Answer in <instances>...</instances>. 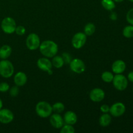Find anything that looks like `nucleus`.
<instances>
[{"mask_svg": "<svg viewBox=\"0 0 133 133\" xmlns=\"http://www.w3.org/2000/svg\"><path fill=\"white\" fill-rule=\"evenodd\" d=\"M39 50L44 57L53 58L58 53V47L54 41L48 40L40 43Z\"/></svg>", "mask_w": 133, "mask_h": 133, "instance_id": "f257e3e1", "label": "nucleus"}, {"mask_svg": "<svg viewBox=\"0 0 133 133\" xmlns=\"http://www.w3.org/2000/svg\"><path fill=\"white\" fill-rule=\"evenodd\" d=\"M35 111L40 118H49L53 113L52 105L47 101H39L35 107Z\"/></svg>", "mask_w": 133, "mask_h": 133, "instance_id": "f03ea898", "label": "nucleus"}, {"mask_svg": "<svg viewBox=\"0 0 133 133\" xmlns=\"http://www.w3.org/2000/svg\"><path fill=\"white\" fill-rule=\"evenodd\" d=\"M14 67L12 63L7 59L0 61V75L2 77L8 79L14 75Z\"/></svg>", "mask_w": 133, "mask_h": 133, "instance_id": "7ed1b4c3", "label": "nucleus"}, {"mask_svg": "<svg viewBox=\"0 0 133 133\" xmlns=\"http://www.w3.org/2000/svg\"><path fill=\"white\" fill-rule=\"evenodd\" d=\"M16 27V23L14 18L12 17H6L1 21V28L5 33L8 35L14 33L15 32Z\"/></svg>", "mask_w": 133, "mask_h": 133, "instance_id": "20e7f679", "label": "nucleus"}, {"mask_svg": "<svg viewBox=\"0 0 133 133\" xmlns=\"http://www.w3.org/2000/svg\"><path fill=\"white\" fill-rule=\"evenodd\" d=\"M114 88L119 91H123L127 88L128 79L122 74H116L114 75L112 82Z\"/></svg>", "mask_w": 133, "mask_h": 133, "instance_id": "39448f33", "label": "nucleus"}, {"mask_svg": "<svg viewBox=\"0 0 133 133\" xmlns=\"http://www.w3.org/2000/svg\"><path fill=\"white\" fill-rule=\"evenodd\" d=\"M40 39L38 35L36 33H31L26 38V46L29 50L35 51L38 49L40 45Z\"/></svg>", "mask_w": 133, "mask_h": 133, "instance_id": "423d86ee", "label": "nucleus"}, {"mask_svg": "<svg viewBox=\"0 0 133 133\" xmlns=\"http://www.w3.org/2000/svg\"><path fill=\"white\" fill-rule=\"evenodd\" d=\"M87 36L82 32H79L74 35L71 40V44L75 49H79L83 48L87 42Z\"/></svg>", "mask_w": 133, "mask_h": 133, "instance_id": "0eeeda50", "label": "nucleus"}, {"mask_svg": "<svg viewBox=\"0 0 133 133\" xmlns=\"http://www.w3.org/2000/svg\"><path fill=\"white\" fill-rule=\"evenodd\" d=\"M69 64H70V70L75 74H82L86 70L85 64L80 58H74L71 60Z\"/></svg>", "mask_w": 133, "mask_h": 133, "instance_id": "6e6552de", "label": "nucleus"}, {"mask_svg": "<svg viewBox=\"0 0 133 133\" xmlns=\"http://www.w3.org/2000/svg\"><path fill=\"white\" fill-rule=\"evenodd\" d=\"M126 107L123 103L117 102L113 104L111 107H110L109 112L110 115L115 118L122 116L125 112Z\"/></svg>", "mask_w": 133, "mask_h": 133, "instance_id": "1a4fd4ad", "label": "nucleus"}, {"mask_svg": "<svg viewBox=\"0 0 133 133\" xmlns=\"http://www.w3.org/2000/svg\"><path fill=\"white\" fill-rule=\"evenodd\" d=\"M14 118V114L10 110L8 109H0V123L9 124L12 122Z\"/></svg>", "mask_w": 133, "mask_h": 133, "instance_id": "9d476101", "label": "nucleus"}, {"mask_svg": "<svg viewBox=\"0 0 133 133\" xmlns=\"http://www.w3.org/2000/svg\"><path fill=\"white\" fill-rule=\"evenodd\" d=\"M89 97L91 101H92L93 102H101L105 99V93L103 90L101 88H96L90 91Z\"/></svg>", "mask_w": 133, "mask_h": 133, "instance_id": "9b49d317", "label": "nucleus"}, {"mask_svg": "<svg viewBox=\"0 0 133 133\" xmlns=\"http://www.w3.org/2000/svg\"><path fill=\"white\" fill-rule=\"evenodd\" d=\"M49 122L54 128L57 129H61L64 124V121L62 116L57 113H54L49 116Z\"/></svg>", "mask_w": 133, "mask_h": 133, "instance_id": "f8f14e48", "label": "nucleus"}, {"mask_svg": "<svg viewBox=\"0 0 133 133\" xmlns=\"http://www.w3.org/2000/svg\"><path fill=\"white\" fill-rule=\"evenodd\" d=\"M37 66L40 70L43 71L48 72L52 70L53 65H52L51 61L47 57H42L37 61Z\"/></svg>", "mask_w": 133, "mask_h": 133, "instance_id": "ddd939ff", "label": "nucleus"}, {"mask_svg": "<svg viewBox=\"0 0 133 133\" xmlns=\"http://www.w3.org/2000/svg\"><path fill=\"white\" fill-rule=\"evenodd\" d=\"M126 69V64L122 60H116L112 65V71L116 74H122Z\"/></svg>", "mask_w": 133, "mask_h": 133, "instance_id": "4468645a", "label": "nucleus"}, {"mask_svg": "<svg viewBox=\"0 0 133 133\" xmlns=\"http://www.w3.org/2000/svg\"><path fill=\"white\" fill-rule=\"evenodd\" d=\"M27 75L23 71H18L14 76V83L18 87H23L27 83Z\"/></svg>", "mask_w": 133, "mask_h": 133, "instance_id": "2eb2a0df", "label": "nucleus"}, {"mask_svg": "<svg viewBox=\"0 0 133 133\" xmlns=\"http://www.w3.org/2000/svg\"><path fill=\"white\" fill-rule=\"evenodd\" d=\"M64 121L66 124L75 125L77 122V116L74 112L69 110L64 114L63 117Z\"/></svg>", "mask_w": 133, "mask_h": 133, "instance_id": "dca6fc26", "label": "nucleus"}, {"mask_svg": "<svg viewBox=\"0 0 133 133\" xmlns=\"http://www.w3.org/2000/svg\"><path fill=\"white\" fill-rule=\"evenodd\" d=\"M11 53L12 48L10 45L5 44L0 48V58L1 60L7 59L10 56Z\"/></svg>", "mask_w": 133, "mask_h": 133, "instance_id": "f3484780", "label": "nucleus"}, {"mask_svg": "<svg viewBox=\"0 0 133 133\" xmlns=\"http://www.w3.org/2000/svg\"><path fill=\"white\" fill-rule=\"evenodd\" d=\"M112 122V117L108 113H103L102 115L100 116L99 119V123L101 127H107Z\"/></svg>", "mask_w": 133, "mask_h": 133, "instance_id": "a211bd4d", "label": "nucleus"}, {"mask_svg": "<svg viewBox=\"0 0 133 133\" xmlns=\"http://www.w3.org/2000/svg\"><path fill=\"white\" fill-rule=\"evenodd\" d=\"M51 63L53 67L59 69L61 68L64 66V61L62 56H58L56 55L55 56H54L53 57Z\"/></svg>", "mask_w": 133, "mask_h": 133, "instance_id": "6ab92c4d", "label": "nucleus"}, {"mask_svg": "<svg viewBox=\"0 0 133 133\" xmlns=\"http://www.w3.org/2000/svg\"><path fill=\"white\" fill-rule=\"evenodd\" d=\"M101 5L107 10L112 11L116 7V4L113 0H101Z\"/></svg>", "mask_w": 133, "mask_h": 133, "instance_id": "aec40b11", "label": "nucleus"}, {"mask_svg": "<svg viewBox=\"0 0 133 133\" xmlns=\"http://www.w3.org/2000/svg\"><path fill=\"white\" fill-rule=\"evenodd\" d=\"M96 26L93 23H88L84 26V33L87 36H92L96 31Z\"/></svg>", "mask_w": 133, "mask_h": 133, "instance_id": "412c9836", "label": "nucleus"}, {"mask_svg": "<svg viewBox=\"0 0 133 133\" xmlns=\"http://www.w3.org/2000/svg\"><path fill=\"white\" fill-rule=\"evenodd\" d=\"M114 74L112 72L109 71H105L101 74V79L105 83H110L112 82L113 79H114Z\"/></svg>", "mask_w": 133, "mask_h": 133, "instance_id": "4be33fe9", "label": "nucleus"}, {"mask_svg": "<svg viewBox=\"0 0 133 133\" xmlns=\"http://www.w3.org/2000/svg\"><path fill=\"white\" fill-rule=\"evenodd\" d=\"M52 109H53V112L61 114L64 110L65 106L62 103L57 102L52 105Z\"/></svg>", "mask_w": 133, "mask_h": 133, "instance_id": "5701e85b", "label": "nucleus"}, {"mask_svg": "<svg viewBox=\"0 0 133 133\" xmlns=\"http://www.w3.org/2000/svg\"><path fill=\"white\" fill-rule=\"evenodd\" d=\"M123 35L125 38H131L133 37V25H130L125 27L123 29Z\"/></svg>", "mask_w": 133, "mask_h": 133, "instance_id": "b1692460", "label": "nucleus"}, {"mask_svg": "<svg viewBox=\"0 0 133 133\" xmlns=\"http://www.w3.org/2000/svg\"><path fill=\"white\" fill-rule=\"evenodd\" d=\"M75 131V129L72 125L66 124L61 127L60 132L61 133H74Z\"/></svg>", "mask_w": 133, "mask_h": 133, "instance_id": "393cba45", "label": "nucleus"}, {"mask_svg": "<svg viewBox=\"0 0 133 133\" xmlns=\"http://www.w3.org/2000/svg\"><path fill=\"white\" fill-rule=\"evenodd\" d=\"M19 87H18L16 85L13 86V87H12L9 89V94H10V96L12 97H15L16 96H18V94H19Z\"/></svg>", "mask_w": 133, "mask_h": 133, "instance_id": "a878e982", "label": "nucleus"}, {"mask_svg": "<svg viewBox=\"0 0 133 133\" xmlns=\"http://www.w3.org/2000/svg\"><path fill=\"white\" fill-rule=\"evenodd\" d=\"M10 89V86L7 83L5 82H2L0 83V92L1 93H5L8 92Z\"/></svg>", "mask_w": 133, "mask_h": 133, "instance_id": "bb28decb", "label": "nucleus"}, {"mask_svg": "<svg viewBox=\"0 0 133 133\" xmlns=\"http://www.w3.org/2000/svg\"><path fill=\"white\" fill-rule=\"evenodd\" d=\"M126 19L129 24L133 25V8L130 9L126 15Z\"/></svg>", "mask_w": 133, "mask_h": 133, "instance_id": "cd10ccee", "label": "nucleus"}, {"mask_svg": "<svg viewBox=\"0 0 133 133\" xmlns=\"http://www.w3.org/2000/svg\"><path fill=\"white\" fill-rule=\"evenodd\" d=\"M25 28L23 25H18L16 27L15 32L16 33V35H19V36H23V35H25Z\"/></svg>", "mask_w": 133, "mask_h": 133, "instance_id": "c85d7f7f", "label": "nucleus"}, {"mask_svg": "<svg viewBox=\"0 0 133 133\" xmlns=\"http://www.w3.org/2000/svg\"><path fill=\"white\" fill-rule=\"evenodd\" d=\"M62 57L63 58L64 61V64H70L71 61L72 60L71 55L68 53H66V52L62 53Z\"/></svg>", "mask_w": 133, "mask_h": 133, "instance_id": "c756f323", "label": "nucleus"}, {"mask_svg": "<svg viewBox=\"0 0 133 133\" xmlns=\"http://www.w3.org/2000/svg\"><path fill=\"white\" fill-rule=\"evenodd\" d=\"M100 110L102 113H108L109 112V110H110V107L108 105L106 104H104L102 105L100 107Z\"/></svg>", "mask_w": 133, "mask_h": 133, "instance_id": "7c9ffc66", "label": "nucleus"}, {"mask_svg": "<svg viewBox=\"0 0 133 133\" xmlns=\"http://www.w3.org/2000/svg\"><path fill=\"white\" fill-rule=\"evenodd\" d=\"M110 19L112 21L116 20V19H118V15H117L116 12H111V14H110Z\"/></svg>", "mask_w": 133, "mask_h": 133, "instance_id": "2f4dec72", "label": "nucleus"}, {"mask_svg": "<svg viewBox=\"0 0 133 133\" xmlns=\"http://www.w3.org/2000/svg\"><path fill=\"white\" fill-rule=\"evenodd\" d=\"M127 79H128L129 81L133 83V71L129 73L128 75H127Z\"/></svg>", "mask_w": 133, "mask_h": 133, "instance_id": "473e14b6", "label": "nucleus"}, {"mask_svg": "<svg viewBox=\"0 0 133 133\" xmlns=\"http://www.w3.org/2000/svg\"><path fill=\"white\" fill-rule=\"evenodd\" d=\"M3 105V101H2V100H1V99L0 98V109H2Z\"/></svg>", "mask_w": 133, "mask_h": 133, "instance_id": "72a5a7b5", "label": "nucleus"}, {"mask_svg": "<svg viewBox=\"0 0 133 133\" xmlns=\"http://www.w3.org/2000/svg\"><path fill=\"white\" fill-rule=\"evenodd\" d=\"M114 2H116V3H121V2H123L124 0H113Z\"/></svg>", "mask_w": 133, "mask_h": 133, "instance_id": "f704fd0d", "label": "nucleus"}, {"mask_svg": "<svg viewBox=\"0 0 133 133\" xmlns=\"http://www.w3.org/2000/svg\"><path fill=\"white\" fill-rule=\"evenodd\" d=\"M129 1H131V2H132L133 3V0H129Z\"/></svg>", "mask_w": 133, "mask_h": 133, "instance_id": "c9c22d12", "label": "nucleus"}, {"mask_svg": "<svg viewBox=\"0 0 133 133\" xmlns=\"http://www.w3.org/2000/svg\"><path fill=\"white\" fill-rule=\"evenodd\" d=\"M132 92H133V88H132Z\"/></svg>", "mask_w": 133, "mask_h": 133, "instance_id": "e433bc0d", "label": "nucleus"}]
</instances>
